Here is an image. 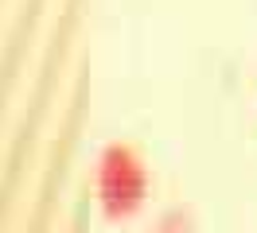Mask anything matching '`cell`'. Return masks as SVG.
<instances>
[{
    "instance_id": "6da1fadb",
    "label": "cell",
    "mask_w": 257,
    "mask_h": 233,
    "mask_svg": "<svg viewBox=\"0 0 257 233\" xmlns=\"http://www.w3.org/2000/svg\"><path fill=\"white\" fill-rule=\"evenodd\" d=\"M148 167L145 159L133 152L128 144H109L105 152L97 155V171H94V190H97V206L101 214L121 221L133 217L148 198Z\"/></svg>"
},
{
    "instance_id": "7a4b0ae2",
    "label": "cell",
    "mask_w": 257,
    "mask_h": 233,
    "mask_svg": "<svg viewBox=\"0 0 257 233\" xmlns=\"http://www.w3.org/2000/svg\"><path fill=\"white\" fill-rule=\"evenodd\" d=\"M152 233H191V217L172 210V214L160 217V225H152Z\"/></svg>"
}]
</instances>
